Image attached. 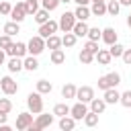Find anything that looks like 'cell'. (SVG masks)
<instances>
[{
    "label": "cell",
    "mask_w": 131,
    "mask_h": 131,
    "mask_svg": "<svg viewBox=\"0 0 131 131\" xmlns=\"http://www.w3.org/2000/svg\"><path fill=\"white\" fill-rule=\"evenodd\" d=\"M121 84V74L119 72H111L98 78V88L100 90H108V88H117Z\"/></svg>",
    "instance_id": "6da1fadb"
},
{
    "label": "cell",
    "mask_w": 131,
    "mask_h": 131,
    "mask_svg": "<svg viewBox=\"0 0 131 131\" xmlns=\"http://www.w3.org/2000/svg\"><path fill=\"white\" fill-rule=\"evenodd\" d=\"M27 49H29V55H41V53L47 49V47H45V39H43L41 35L31 37L29 43H27Z\"/></svg>",
    "instance_id": "7a4b0ae2"
},
{
    "label": "cell",
    "mask_w": 131,
    "mask_h": 131,
    "mask_svg": "<svg viewBox=\"0 0 131 131\" xmlns=\"http://www.w3.org/2000/svg\"><path fill=\"white\" fill-rule=\"evenodd\" d=\"M41 96H43L41 92H31V94L27 96V106H29V111H31L33 115L43 113V98H41Z\"/></svg>",
    "instance_id": "3957f363"
},
{
    "label": "cell",
    "mask_w": 131,
    "mask_h": 131,
    "mask_svg": "<svg viewBox=\"0 0 131 131\" xmlns=\"http://www.w3.org/2000/svg\"><path fill=\"white\" fill-rule=\"evenodd\" d=\"M53 119H55V115H49V113H39V115H37V119L33 121V125L29 127V131H41V129L49 127V125L53 123Z\"/></svg>",
    "instance_id": "277c9868"
},
{
    "label": "cell",
    "mask_w": 131,
    "mask_h": 131,
    "mask_svg": "<svg viewBox=\"0 0 131 131\" xmlns=\"http://www.w3.org/2000/svg\"><path fill=\"white\" fill-rule=\"evenodd\" d=\"M27 16H29V12H27V4H25V2H16V4L12 6V10H10V20L23 23Z\"/></svg>",
    "instance_id": "5b68a950"
},
{
    "label": "cell",
    "mask_w": 131,
    "mask_h": 131,
    "mask_svg": "<svg viewBox=\"0 0 131 131\" xmlns=\"http://www.w3.org/2000/svg\"><path fill=\"white\" fill-rule=\"evenodd\" d=\"M76 20H78V18H76V14H74V12H68V10H66V12H63V14L59 16V20H57V23H59V29H61L63 33H68V31H72V29H74Z\"/></svg>",
    "instance_id": "8992f818"
},
{
    "label": "cell",
    "mask_w": 131,
    "mask_h": 131,
    "mask_svg": "<svg viewBox=\"0 0 131 131\" xmlns=\"http://www.w3.org/2000/svg\"><path fill=\"white\" fill-rule=\"evenodd\" d=\"M0 90H2L6 96H12V94L18 92V84H16L10 76H4V78H0Z\"/></svg>",
    "instance_id": "52a82bcc"
},
{
    "label": "cell",
    "mask_w": 131,
    "mask_h": 131,
    "mask_svg": "<svg viewBox=\"0 0 131 131\" xmlns=\"http://www.w3.org/2000/svg\"><path fill=\"white\" fill-rule=\"evenodd\" d=\"M31 125H33V113H31V111H25V113L16 115V123H14V127H16L18 131H27Z\"/></svg>",
    "instance_id": "ba28073f"
},
{
    "label": "cell",
    "mask_w": 131,
    "mask_h": 131,
    "mask_svg": "<svg viewBox=\"0 0 131 131\" xmlns=\"http://www.w3.org/2000/svg\"><path fill=\"white\" fill-rule=\"evenodd\" d=\"M57 29H59V23H57V20H51V18H49L47 23L39 25V31H37V33H39V35H41L43 39H47L49 35H55V33H57Z\"/></svg>",
    "instance_id": "9c48e42d"
},
{
    "label": "cell",
    "mask_w": 131,
    "mask_h": 131,
    "mask_svg": "<svg viewBox=\"0 0 131 131\" xmlns=\"http://www.w3.org/2000/svg\"><path fill=\"white\" fill-rule=\"evenodd\" d=\"M86 113H88V106H86V102H82V100H78L74 106H70V115H72L76 121H84Z\"/></svg>",
    "instance_id": "30bf717a"
},
{
    "label": "cell",
    "mask_w": 131,
    "mask_h": 131,
    "mask_svg": "<svg viewBox=\"0 0 131 131\" xmlns=\"http://www.w3.org/2000/svg\"><path fill=\"white\" fill-rule=\"evenodd\" d=\"M6 53L12 57H25L27 53H29V49H27V43H20V41H16V43H12L8 49H6Z\"/></svg>",
    "instance_id": "8fae6325"
},
{
    "label": "cell",
    "mask_w": 131,
    "mask_h": 131,
    "mask_svg": "<svg viewBox=\"0 0 131 131\" xmlns=\"http://www.w3.org/2000/svg\"><path fill=\"white\" fill-rule=\"evenodd\" d=\"M76 98L88 104V102L94 98V88H92V86H80V88H78V92H76Z\"/></svg>",
    "instance_id": "7c38bea8"
},
{
    "label": "cell",
    "mask_w": 131,
    "mask_h": 131,
    "mask_svg": "<svg viewBox=\"0 0 131 131\" xmlns=\"http://www.w3.org/2000/svg\"><path fill=\"white\" fill-rule=\"evenodd\" d=\"M111 59H113V55H111L108 49H98L94 53V61H98V66H108Z\"/></svg>",
    "instance_id": "4fadbf2b"
},
{
    "label": "cell",
    "mask_w": 131,
    "mask_h": 131,
    "mask_svg": "<svg viewBox=\"0 0 131 131\" xmlns=\"http://www.w3.org/2000/svg\"><path fill=\"white\" fill-rule=\"evenodd\" d=\"M6 68H8V72L10 74H18L20 70H25V63H23V57H10L8 59V63H6Z\"/></svg>",
    "instance_id": "5bb4252c"
},
{
    "label": "cell",
    "mask_w": 131,
    "mask_h": 131,
    "mask_svg": "<svg viewBox=\"0 0 131 131\" xmlns=\"http://www.w3.org/2000/svg\"><path fill=\"white\" fill-rule=\"evenodd\" d=\"M90 12H92L94 16H102V14H106V0H92Z\"/></svg>",
    "instance_id": "9a60e30c"
},
{
    "label": "cell",
    "mask_w": 131,
    "mask_h": 131,
    "mask_svg": "<svg viewBox=\"0 0 131 131\" xmlns=\"http://www.w3.org/2000/svg\"><path fill=\"white\" fill-rule=\"evenodd\" d=\"M102 41H104L106 45L117 43V31H115L113 27H104V29H102Z\"/></svg>",
    "instance_id": "2e32d148"
},
{
    "label": "cell",
    "mask_w": 131,
    "mask_h": 131,
    "mask_svg": "<svg viewBox=\"0 0 131 131\" xmlns=\"http://www.w3.org/2000/svg\"><path fill=\"white\" fill-rule=\"evenodd\" d=\"M76 127V119L72 115H66V117H59V129L61 131H72Z\"/></svg>",
    "instance_id": "e0dca14e"
},
{
    "label": "cell",
    "mask_w": 131,
    "mask_h": 131,
    "mask_svg": "<svg viewBox=\"0 0 131 131\" xmlns=\"http://www.w3.org/2000/svg\"><path fill=\"white\" fill-rule=\"evenodd\" d=\"M49 59H51L53 66H61V63L66 61V51H63L61 47H59V49H53L51 55H49Z\"/></svg>",
    "instance_id": "ac0fdd59"
},
{
    "label": "cell",
    "mask_w": 131,
    "mask_h": 131,
    "mask_svg": "<svg viewBox=\"0 0 131 131\" xmlns=\"http://www.w3.org/2000/svg\"><path fill=\"white\" fill-rule=\"evenodd\" d=\"M102 98L106 100V104H117L121 100V94L117 92V88H108V90H104V96Z\"/></svg>",
    "instance_id": "d6986e66"
},
{
    "label": "cell",
    "mask_w": 131,
    "mask_h": 131,
    "mask_svg": "<svg viewBox=\"0 0 131 131\" xmlns=\"http://www.w3.org/2000/svg\"><path fill=\"white\" fill-rule=\"evenodd\" d=\"M88 104H90V111H94V113H98V115H102L104 108H106V100H104V98H92Z\"/></svg>",
    "instance_id": "ffe728a7"
},
{
    "label": "cell",
    "mask_w": 131,
    "mask_h": 131,
    "mask_svg": "<svg viewBox=\"0 0 131 131\" xmlns=\"http://www.w3.org/2000/svg\"><path fill=\"white\" fill-rule=\"evenodd\" d=\"M20 23H16V20H8L4 27H2V31L6 33V35H10V37H14V35H18L20 33V27H18Z\"/></svg>",
    "instance_id": "44dd1931"
},
{
    "label": "cell",
    "mask_w": 131,
    "mask_h": 131,
    "mask_svg": "<svg viewBox=\"0 0 131 131\" xmlns=\"http://www.w3.org/2000/svg\"><path fill=\"white\" fill-rule=\"evenodd\" d=\"M88 29H90V27L86 25V20H76V25H74L72 31H74L76 37H86V35H88Z\"/></svg>",
    "instance_id": "7402d4cb"
},
{
    "label": "cell",
    "mask_w": 131,
    "mask_h": 131,
    "mask_svg": "<svg viewBox=\"0 0 131 131\" xmlns=\"http://www.w3.org/2000/svg\"><path fill=\"white\" fill-rule=\"evenodd\" d=\"M74 14H76V18H78V20H88V18L92 16L90 8H88V6H82V4H78V8L74 10Z\"/></svg>",
    "instance_id": "603a6c76"
},
{
    "label": "cell",
    "mask_w": 131,
    "mask_h": 131,
    "mask_svg": "<svg viewBox=\"0 0 131 131\" xmlns=\"http://www.w3.org/2000/svg\"><path fill=\"white\" fill-rule=\"evenodd\" d=\"M45 47L47 49H59L61 47V37H57V35H49L47 39H45Z\"/></svg>",
    "instance_id": "cb8c5ba5"
},
{
    "label": "cell",
    "mask_w": 131,
    "mask_h": 131,
    "mask_svg": "<svg viewBox=\"0 0 131 131\" xmlns=\"http://www.w3.org/2000/svg\"><path fill=\"white\" fill-rule=\"evenodd\" d=\"M78 59H80V63L90 66V63L94 61V53H92V51H88V49H82V51L78 53Z\"/></svg>",
    "instance_id": "d4e9b609"
},
{
    "label": "cell",
    "mask_w": 131,
    "mask_h": 131,
    "mask_svg": "<svg viewBox=\"0 0 131 131\" xmlns=\"http://www.w3.org/2000/svg\"><path fill=\"white\" fill-rule=\"evenodd\" d=\"M23 63H25V70H29V72H35V70H39L37 55H29V57H25V59H23Z\"/></svg>",
    "instance_id": "484cf974"
},
{
    "label": "cell",
    "mask_w": 131,
    "mask_h": 131,
    "mask_svg": "<svg viewBox=\"0 0 131 131\" xmlns=\"http://www.w3.org/2000/svg\"><path fill=\"white\" fill-rule=\"evenodd\" d=\"M76 92H78V88L74 86V84H63V88H61V98H76Z\"/></svg>",
    "instance_id": "4316f807"
},
{
    "label": "cell",
    "mask_w": 131,
    "mask_h": 131,
    "mask_svg": "<svg viewBox=\"0 0 131 131\" xmlns=\"http://www.w3.org/2000/svg\"><path fill=\"white\" fill-rule=\"evenodd\" d=\"M119 10H121V2H119V0H106V14L117 16Z\"/></svg>",
    "instance_id": "83f0119b"
},
{
    "label": "cell",
    "mask_w": 131,
    "mask_h": 131,
    "mask_svg": "<svg viewBox=\"0 0 131 131\" xmlns=\"http://www.w3.org/2000/svg\"><path fill=\"white\" fill-rule=\"evenodd\" d=\"M76 41H78V37L74 35V31H68V33L61 37V45H63V47H74Z\"/></svg>",
    "instance_id": "f1b7e54d"
},
{
    "label": "cell",
    "mask_w": 131,
    "mask_h": 131,
    "mask_svg": "<svg viewBox=\"0 0 131 131\" xmlns=\"http://www.w3.org/2000/svg\"><path fill=\"white\" fill-rule=\"evenodd\" d=\"M53 90V84L49 82V80H37V92H41V94H49Z\"/></svg>",
    "instance_id": "f546056e"
},
{
    "label": "cell",
    "mask_w": 131,
    "mask_h": 131,
    "mask_svg": "<svg viewBox=\"0 0 131 131\" xmlns=\"http://www.w3.org/2000/svg\"><path fill=\"white\" fill-rule=\"evenodd\" d=\"M84 125H86V127H96V125H98V113L88 111L86 117H84Z\"/></svg>",
    "instance_id": "4dcf8cb0"
},
{
    "label": "cell",
    "mask_w": 131,
    "mask_h": 131,
    "mask_svg": "<svg viewBox=\"0 0 131 131\" xmlns=\"http://www.w3.org/2000/svg\"><path fill=\"white\" fill-rule=\"evenodd\" d=\"M53 115H55V117H66V115H70V106H68L66 102H57V104L53 106Z\"/></svg>",
    "instance_id": "1f68e13d"
},
{
    "label": "cell",
    "mask_w": 131,
    "mask_h": 131,
    "mask_svg": "<svg viewBox=\"0 0 131 131\" xmlns=\"http://www.w3.org/2000/svg\"><path fill=\"white\" fill-rule=\"evenodd\" d=\"M33 16H35V20H37L39 25H43V23L49 20V10H47V8H41V10H37Z\"/></svg>",
    "instance_id": "d6a6232c"
},
{
    "label": "cell",
    "mask_w": 131,
    "mask_h": 131,
    "mask_svg": "<svg viewBox=\"0 0 131 131\" xmlns=\"http://www.w3.org/2000/svg\"><path fill=\"white\" fill-rule=\"evenodd\" d=\"M86 37L92 39V41H100V39H102V29H98V27H90Z\"/></svg>",
    "instance_id": "836d02e7"
},
{
    "label": "cell",
    "mask_w": 131,
    "mask_h": 131,
    "mask_svg": "<svg viewBox=\"0 0 131 131\" xmlns=\"http://www.w3.org/2000/svg\"><path fill=\"white\" fill-rule=\"evenodd\" d=\"M108 51H111V55H113V57H121V55H123V51H125V47L117 41V43L108 45Z\"/></svg>",
    "instance_id": "e575fe53"
},
{
    "label": "cell",
    "mask_w": 131,
    "mask_h": 131,
    "mask_svg": "<svg viewBox=\"0 0 131 131\" xmlns=\"http://www.w3.org/2000/svg\"><path fill=\"white\" fill-rule=\"evenodd\" d=\"M12 43H14V41H12V37H10V35H6V33H4V35H0V49H4V51H6Z\"/></svg>",
    "instance_id": "d590c367"
},
{
    "label": "cell",
    "mask_w": 131,
    "mask_h": 131,
    "mask_svg": "<svg viewBox=\"0 0 131 131\" xmlns=\"http://www.w3.org/2000/svg\"><path fill=\"white\" fill-rule=\"evenodd\" d=\"M119 104H123L125 108H131V90H125V92L121 94V100H119Z\"/></svg>",
    "instance_id": "8d00e7d4"
},
{
    "label": "cell",
    "mask_w": 131,
    "mask_h": 131,
    "mask_svg": "<svg viewBox=\"0 0 131 131\" xmlns=\"http://www.w3.org/2000/svg\"><path fill=\"white\" fill-rule=\"evenodd\" d=\"M25 4H27V12L29 14H35L39 10V0H25Z\"/></svg>",
    "instance_id": "74e56055"
},
{
    "label": "cell",
    "mask_w": 131,
    "mask_h": 131,
    "mask_svg": "<svg viewBox=\"0 0 131 131\" xmlns=\"http://www.w3.org/2000/svg\"><path fill=\"white\" fill-rule=\"evenodd\" d=\"M41 4H43V8H47V10L51 12V10H55L61 2H59V0H41Z\"/></svg>",
    "instance_id": "f35d334b"
},
{
    "label": "cell",
    "mask_w": 131,
    "mask_h": 131,
    "mask_svg": "<svg viewBox=\"0 0 131 131\" xmlns=\"http://www.w3.org/2000/svg\"><path fill=\"white\" fill-rule=\"evenodd\" d=\"M84 49H88V51H92V53H96L100 47H98V41H92V39H88L86 43H84Z\"/></svg>",
    "instance_id": "ab89813d"
},
{
    "label": "cell",
    "mask_w": 131,
    "mask_h": 131,
    "mask_svg": "<svg viewBox=\"0 0 131 131\" xmlns=\"http://www.w3.org/2000/svg\"><path fill=\"white\" fill-rule=\"evenodd\" d=\"M0 111L10 113V111H12V102H10L8 98H0Z\"/></svg>",
    "instance_id": "60d3db41"
},
{
    "label": "cell",
    "mask_w": 131,
    "mask_h": 131,
    "mask_svg": "<svg viewBox=\"0 0 131 131\" xmlns=\"http://www.w3.org/2000/svg\"><path fill=\"white\" fill-rule=\"evenodd\" d=\"M10 10H12V6H10L8 2H0V14H4V16H10Z\"/></svg>",
    "instance_id": "b9f144b4"
},
{
    "label": "cell",
    "mask_w": 131,
    "mask_h": 131,
    "mask_svg": "<svg viewBox=\"0 0 131 131\" xmlns=\"http://www.w3.org/2000/svg\"><path fill=\"white\" fill-rule=\"evenodd\" d=\"M121 57H123V61H125V63H127V66H131V49H125V51H123V55H121Z\"/></svg>",
    "instance_id": "7bdbcfd3"
},
{
    "label": "cell",
    "mask_w": 131,
    "mask_h": 131,
    "mask_svg": "<svg viewBox=\"0 0 131 131\" xmlns=\"http://www.w3.org/2000/svg\"><path fill=\"white\" fill-rule=\"evenodd\" d=\"M8 121V113H4V111H0V125H4Z\"/></svg>",
    "instance_id": "ee69618b"
},
{
    "label": "cell",
    "mask_w": 131,
    "mask_h": 131,
    "mask_svg": "<svg viewBox=\"0 0 131 131\" xmlns=\"http://www.w3.org/2000/svg\"><path fill=\"white\" fill-rule=\"evenodd\" d=\"M72 2H76V4H82V6H88L92 0H72Z\"/></svg>",
    "instance_id": "f6af8a7d"
},
{
    "label": "cell",
    "mask_w": 131,
    "mask_h": 131,
    "mask_svg": "<svg viewBox=\"0 0 131 131\" xmlns=\"http://www.w3.org/2000/svg\"><path fill=\"white\" fill-rule=\"evenodd\" d=\"M4 57H6V51L0 49V66H4Z\"/></svg>",
    "instance_id": "bcb514c9"
},
{
    "label": "cell",
    "mask_w": 131,
    "mask_h": 131,
    "mask_svg": "<svg viewBox=\"0 0 131 131\" xmlns=\"http://www.w3.org/2000/svg\"><path fill=\"white\" fill-rule=\"evenodd\" d=\"M121 2V6H131V0H119Z\"/></svg>",
    "instance_id": "7dc6e473"
},
{
    "label": "cell",
    "mask_w": 131,
    "mask_h": 131,
    "mask_svg": "<svg viewBox=\"0 0 131 131\" xmlns=\"http://www.w3.org/2000/svg\"><path fill=\"white\" fill-rule=\"evenodd\" d=\"M127 25H129V27H131V14H129V16H127Z\"/></svg>",
    "instance_id": "c3c4849f"
},
{
    "label": "cell",
    "mask_w": 131,
    "mask_h": 131,
    "mask_svg": "<svg viewBox=\"0 0 131 131\" xmlns=\"http://www.w3.org/2000/svg\"><path fill=\"white\" fill-rule=\"evenodd\" d=\"M59 2H63V4H68V2H72V0H59Z\"/></svg>",
    "instance_id": "681fc988"
}]
</instances>
